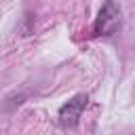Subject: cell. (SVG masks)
Returning <instances> with one entry per match:
<instances>
[{
    "label": "cell",
    "instance_id": "6da1fadb",
    "mask_svg": "<svg viewBox=\"0 0 135 135\" xmlns=\"http://www.w3.org/2000/svg\"><path fill=\"white\" fill-rule=\"evenodd\" d=\"M118 27H120V11H118V6H116L112 0H108V2L99 8V13H97L95 34H99V36H110V34H114Z\"/></svg>",
    "mask_w": 135,
    "mask_h": 135
},
{
    "label": "cell",
    "instance_id": "7a4b0ae2",
    "mask_svg": "<svg viewBox=\"0 0 135 135\" xmlns=\"http://www.w3.org/2000/svg\"><path fill=\"white\" fill-rule=\"evenodd\" d=\"M86 101H89V97H86L84 93L72 97V99L59 110V122H61L63 127H76V122H78V118H80Z\"/></svg>",
    "mask_w": 135,
    "mask_h": 135
}]
</instances>
